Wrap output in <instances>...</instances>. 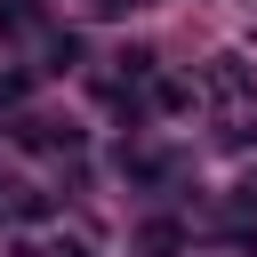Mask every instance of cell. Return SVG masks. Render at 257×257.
<instances>
[{"instance_id": "obj_1", "label": "cell", "mask_w": 257, "mask_h": 257, "mask_svg": "<svg viewBox=\"0 0 257 257\" xmlns=\"http://www.w3.org/2000/svg\"><path fill=\"white\" fill-rule=\"evenodd\" d=\"M209 88H217V96H249V64H241V56H217Z\"/></svg>"}, {"instance_id": "obj_2", "label": "cell", "mask_w": 257, "mask_h": 257, "mask_svg": "<svg viewBox=\"0 0 257 257\" xmlns=\"http://www.w3.org/2000/svg\"><path fill=\"white\" fill-rule=\"evenodd\" d=\"M0 32H8V40L40 32V8H32V0H0Z\"/></svg>"}, {"instance_id": "obj_3", "label": "cell", "mask_w": 257, "mask_h": 257, "mask_svg": "<svg viewBox=\"0 0 257 257\" xmlns=\"http://www.w3.org/2000/svg\"><path fill=\"white\" fill-rule=\"evenodd\" d=\"M153 104H161V112H185L193 88H185V80H153Z\"/></svg>"}, {"instance_id": "obj_4", "label": "cell", "mask_w": 257, "mask_h": 257, "mask_svg": "<svg viewBox=\"0 0 257 257\" xmlns=\"http://www.w3.org/2000/svg\"><path fill=\"white\" fill-rule=\"evenodd\" d=\"M72 56H80V40H72V32H48V72H64Z\"/></svg>"}, {"instance_id": "obj_5", "label": "cell", "mask_w": 257, "mask_h": 257, "mask_svg": "<svg viewBox=\"0 0 257 257\" xmlns=\"http://www.w3.org/2000/svg\"><path fill=\"white\" fill-rule=\"evenodd\" d=\"M145 249H153V257H169V249H185V233H177V225H145Z\"/></svg>"}, {"instance_id": "obj_6", "label": "cell", "mask_w": 257, "mask_h": 257, "mask_svg": "<svg viewBox=\"0 0 257 257\" xmlns=\"http://www.w3.org/2000/svg\"><path fill=\"white\" fill-rule=\"evenodd\" d=\"M24 96V72H0V104H16Z\"/></svg>"}, {"instance_id": "obj_7", "label": "cell", "mask_w": 257, "mask_h": 257, "mask_svg": "<svg viewBox=\"0 0 257 257\" xmlns=\"http://www.w3.org/2000/svg\"><path fill=\"white\" fill-rule=\"evenodd\" d=\"M56 257H88V249H80V241H64V249H56Z\"/></svg>"}]
</instances>
